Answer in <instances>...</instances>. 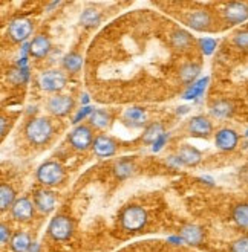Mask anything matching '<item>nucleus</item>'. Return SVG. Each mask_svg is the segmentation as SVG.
Segmentation results:
<instances>
[{
  "label": "nucleus",
  "instance_id": "f257e3e1",
  "mask_svg": "<svg viewBox=\"0 0 248 252\" xmlns=\"http://www.w3.org/2000/svg\"><path fill=\"white\" fill-rule=\"evenodd\" d=\"M25 135L33 145H45L54 135V126L48 118H33L25 126Z\"/></svg>",
  "mask_w": 248,
  "mask_h": 252
},
{
  "label": "nucleus",
  "instance_id": "f03ea898",
  "mask_svg": "<svg viewBox=\"0 0 248 252\" xmlns=\"http://www.w3.org/2000/svg\"><path fill=\"white\" fill-rule=\"evenodd\" d=\"M120 225L127 232H138L147 225V211L140 205H129L120 214Z\"/></svg>",
  "mask_w": 248,
  "mask_h": 252
},
{
  "label": "nucleus",
  "instance_id": "7ed1b4c3",
  "mask_svg": "<svg viewBox=\"0 0 248 252\" xmlns=\"http://www.w3.org/2000/svg\"><path fill=\"white\" fill-rule=\"evenodd\" d=\"M65 177L63 167L55 160H48L37 168V181L43 187H54L60 184Z\"/></svg>",
  "mask_w": 248,
  "mask_h": 252
},
{
  "label": "nucleus",
  "instance_id": "20e7f679",
  "mask_svg": "<svg viewBox=\"0 0 248 252\" xmlns=\"http://www.w3.org/2000/svg\"><path fill=\"white\" fill-rule=\"evenodd\" d=\"M74 234V223L68 216H55L48 225V235L55 242H66Z\"/></svg>",
  "mask_w": 248,
  "mask_h": 252
},
{
  "label": "nucleus",
  "instance_id": "39448f33",
  "mask_svg": "<svg viewBox=\"0 0 248 252\" xmlns=\"http://www.w3.org/2000/svg\"><path fill=\"white\" fill-rule=\"evenodd\" d=\"M66 73L62 70H57V69H51V70H45L40 73L38 77V86L41 91L45 92H52L57 94L63 91L66 87Z\"/></svg>",
  "mask_w": 248,
  "mask_h": 252
},
{
  "label": "nucleus",
  "instance_id": "423d86ee",
  "mask_svg": "<svg viewBox=\"0 0 248 252\" xmlns=\"http://www.w3.org/2000/svg\"><path fill=\"white\" fill-rule=\"evenodd\" d=\"M33 29H34V23L29 19L25 17L14 19L8 25V37L14 43H26L29 35L33 34Z\"/></svg>",
  "mask_w": 248,
  "mask_h": 252
},
{
  "label": "nucleus",
  "instance_id": "0eeeda50",
  "mask_svg": "<svg viewBox=\"0 0 248 252\" xmlns=\"http://www.w3.org/2000/svg\"><path fill=\"white\" fill-rule=\"evenodd\" d=\"M69 144L72 148L78 152H86L94 145V133L91 127L87 126H77L74 130L69 133Z\"/></svg>",
  "mask_w": 248,
  "mask_h": 252
},
{
  "label": "nucleus",
  "instance_id": "6e6552de",
  "mask_svg": "<svg viewBox=\"0 0 248 252\" xmlns=\"http://www.w3.org/2000/svg\"><path fill=\"white\" fill-rule=\"evenodd\" d=\"M222 16L228 25H239L248 20V3L245 2H231L222 9Z\"/></svg>",
  "mask_w": 248,
  "mask_h": 252
},
{
  "label": "nucleus",
  "instance_id": "1a4fd4ad",
  "mask_svg": "<svg viewBox=\"0 0 248 252\" xmlns=\"http://www.w3.org/2000/svg\"><path fill=\"white\" fill-rule=\"evenodd\" d=\"M214 144L222 152H233L239 144V135L236 130L224 127L219 128L214 135Z\"/></svg>",
  "mask_w": 248,
  "mask_h": 252
},
{
  "label": "nucleus",
  "instance_id": "9d476101",
  "mask_svg": "<svg viewBox=\"0 0 248 252\" xmlns=\"http://www.w3.org/2000/svg\"><path fill=\"white\" fill-rule=\"evenodd\" d=\"M187 25L192 29H195V31H199V32L210 31L212 25H213V17H212V14L206 9H196L187 16Z\"/></svg>",
  "mask_w": 248,
  "mask_h": 252
},
{
  "label": "nucleus",
  "instance_id": "9b49d317",
  "mask_svg": "<svg viewBox=\"0 0 248 252\" xmlns=\"http://www.w3.org/2000/svg\"><path fill=\"white\" fill-rule=\"evenodd\" d=\"M72 109H74V99L69 95H55L48 101V110L58 118L66 116Z\"/></svg>",
  "mask_w": 248,
  "mask_h": 252
},
{
  "label": "nucleus",
  "instance_id": "f8f14e48",
  "mask_svg": "<svg viewBox=\"0 0 248 252\" xmlns=\"http://www.w3.org/2000/svg\"><path fill=\"white\" fill-rule=\"evenodd\" d=\"M34 210H35V205L33 203L31 199L20 197L14 202L11 208V216L19 221H29L34 217Z\"/></svg>",
  "mask_w": 248,
  "mask_h": 252
},
{
  "label": "nucleus",
  "instance_id": "ddd939ff",
  "mask_svg": "<svg viewBox=\"0 0 248 252\" xmlns=\"http://www.w3.org/2000/svg\"><path fill=\"white\" fill-rule=\"evenodd\" d=\"M188 130H190L193 136L209 138L213 133V124L207 116L198 115V116H193L190 123H188Z\"/></svg>",
  "mask_w": 248,
  "mask_h": 252
},
{
  "label": "nucleus",
  "instance_id": "4468645a",
  "mask_svg": "<svg viewBox=\"0 0 248 252\" xmlns=\"http://www.w3.org/2000/svg\"><path fill=\"white\" fill-rule=\"evenodd\" d=\"M55 194L49 189H38L34 194V205L41 214H49L55 208Z\"/></svg>",
  "mask_w": 248,
  "mask_h": 252
},
{
  "label": "nucleus",
  "instance_id": "2eb2a0df",
  "mask_svg": "<svg viewBox=\"0 0 248 252\" xmlns=\"http://www.w3.org/2000/svg\"><path fill=\"white\" fill-rule=\"evenodd\" d=\"M52 49V43L45 34H38L29 41V55L34 58H45Z\"/></svg>",
  "mask_w": 248,
  "mask_h": 252
},
{
  "label": "nucleus",
  "instance_id": "dca6fc26",
  "mask_svg": "<svg viewBox=\"0 0 248 252\" xmlns=\"http://www.w3.org/2000/svg\"><path fill=\"white\" fill-rule=\"evenodd\" d=\"M94 153L98 158H109L116 153V144L112 138L106 135H100L94 139Z\"/></svg>",
  "mask_w": 248,
  "mask_h": 252
},
{
  "label": "nucleus",
  "instance_id": "f3484780",
  "mask_svg": "<svg viewBox=\"0 0 248 252\" xmlns=\"http://www.w3.org/2000/svg\"><path fill=\"white\" fill-rule=\"evenodd\" d=\"M178 159L181 160V164L188 165V167H195L202 160V153L198 150V148L192 147V145H182L178 150Z\"/></svg>",
  "mask_w": 248,
  "mask_h": 252
},
{
  "label": "nucleus",
  "instance_id": "a211bd4d",
  "mask_svg": "<svg viewBox=\"0 0 248 252\" xmlns=\"http://www.w3.org/2000/svg\"><path fill=\"white\" fill-rule=\"evenodd\" d=\"M210 113L217 120H228L235 113V104L228 99H217L210 106Z\"/></svg>",
  "mask_w": 248,
  "mask_h": 252
},
{
  "label": "nucleus",
  "instance_id": "6ab92c4d",
  "mask_svg": "<svg viewBox=\"0 0 248 252\" xmlns=\"http://www.w3.org/2000/svg\"><path fill=\"white\" fill-rule=\"evenodd\" d=\"M181 237L185 243L192 246H198L204 242V231L196 225H185L181 229Z\"/></svg>",
  "mask_w": 248,
  "mask_h": 252
},
{
  "label": "nucleus",
  "instance_id": "aec40b11",
  "mask_svg": "<svg viewBox=\"0 0 248 252\" xmlns=\"http://www.w3.org/2000/svg\"><path fill=\"white\" fill-rule=\"evenodd\" d=\"M201 73V66L196 63H187L179 69V78L184 84L192 86L195 81H198V77Z\"/></svg>",
  "mask_w": 248,
  "mask_h": 252
},
{
  "label": "nucleus",
  "instance_id": "412c9836",
  "mask_svg": "<svg viewBox=\"0 0 248 252\" xmlns=\"http://www.w3.org/2000/svg\"><path fill=\"white\" fill-rule=\"evenodd\" d=\"M31 245H33L31 237L26 232H16L9 242V248L12 252H28Z\"/></svg>",
  "mask_w": 248,
  "mask_h": 252
},
{
  "label": "nucleus",
  "instance_id": "4be33fe9",
  "mask_svg": "<svg viewBox=\"0 0 248 252\" xmlns=\"http://www.w3.org/2000/svg\"><path fill=\"white\" fill-rule=\"evenodd\" d=\"M209 81H210L209 77L199 78V80L195 81L192 86H188V87H187V91L184 92L182 98H184V99H198L199 96H202L204 92H206V89H207V86H209Z\"/></svg>",
  "mask_w": 248,
  "mask_h": 252
},
{
  "label": "nucleus",
  "instance_id": "5701e85b",
  "mask_svg": "<svg viewBox=\"0 0 248 252\" xmlns=\"http://www.w3.org/2000/svg\"><path fill=\"white\" fill-rule=\"evenodd\" d=\"M16 191L14 188L8 184H2L0 185V210L6 211L8 208L11 210L14 202H16Z\"/></svg>",
  "mask_w": 248,
  "mask_h": 252
},
{
  "label": "nucleus",
  "instance_id": "b1692460",
  "mask_svg": "<svg viewBox=\"0 0 248 252\" xmlns=\"http://www.w3.org/2000/svg\"><path fill=\"white\" fill-rule=\"evenodd\" d=\"M231 217L241 229L248 231V203H238L233 208Z\"/></svg>",
  "mask_w": 248,
  "mask_h": 252
},
{
  "label": "nucleus",
  "instance_id": "393cba45",
  "mask_svg": "<svg viewBox=\"0 0 248 252\" xmlns=\"http://www.w3.org/2000/svg\"><path fill=\"white\" fill-rule=\"evenodd\" d=\"M164 126L161 123H152L149 124L147 127H145L144 133H142V142L144 144H152L159 138L164 135Z\"/></svg>",
  "mask_w": 248,
  "mask_h": 252
},
{
  "label": "nucleus",
  "instance_id": "a878e982",
  "mask_svg": "<svg viewBox=\"0 0 248 252\" xmlns=\"http://www.w3.org/2000/svg\"><path fill=\"white\" fill-rule=\"evenodd\" d=\"M63 69L68 70L69 73H77L83 67V57L78 52H71L63 58Z\"/></svg>",
  "mask_w": 248,
  "mask_h": 252
},
{
  "label": "nucleus",
  "instance_id": "bb28decb",
  "mask_svg": "<svg viewBox=\"0 0 248 252\" xmlns=\"http://www.w3.org/2000/svg\"><path fill=\"white\" fill-rule=\"evenodd\" d=\"M192 41H193V37L188 34L184 29H178V31H175L172 34V44L177 49H187L192 46Z\"/></svg>",
  "mask_w": 248,
  "mask_h": 252
},
{
  "label": "nucleus",
  "instance_id": "cd10ccee",
  "mask_svg": "<svg viewBox=\"0 0 248 252\" xmlns=\"http://www.w3.org/2000/svg\"><path fill=\"white\" fill-rule=\"evenodd\" d=\"M124 118H126V121L130 123L134 127H140L147 120V115L140 107H130L124 112Z\"/></svg>",
  "mask_w": 248,
  "mask_h": 252
},
{
  "label": "nucleus",
  "instance_id": "c85d7f7f",
  "mask_svg": "<svg viewBox=\"0 0 248 252\" xmlns=\"http://www.w3.org/2000/svg\"><path fill=\"white\" fill-rule=\"evenodd\" d=\"M113 173L118 179H127L135 173V165L134 162H130L129 159H121L120 162H116L113 167Z\"/></svg>",
  "mask_w": 248,
  "mask_h": 252
},
{
  "label": "nucleus",
  "instance_id": "c756f323",
  "mask_svg": "<svg viewBox=\"0 0 248 252\" xmlns=\"http://www.w3.org/2000/svg\"><path fill=\"white\" fill-rule=\"evenodd\" d=\"M109 124H110V115L106 110H101V109L94 110V113L91 115V126L92 127L103 130V128L109 127Z\"/></svg>",
  "mask_w": 248,
  "mask_h": 252
},
{
  "label": "nucleus",
  "instance_id": "7c9ffc66",
  "mask_svg": "<svg viewBox=\"0 0 248 252\" xmlns=\"http://www.w3.org/2000/svg\"><path fill=\"white\" fill-rule=\"evenodd\" d=\"M100 20H101V14H100V11L92 9V8L84 9V11L81 12V16H80V23H81L84 28H94V26H97V25L100 23Z\"/></svg>",
  "mask_w": 248,
  "mask_h": 252
},
{
  "label": "nucleus",
  "instance_id": "2f4dec72",
  "mask_svg": "<svg viewBox=\"0 0 248 252\" xmlns=\"http://www.w3.org/2000/svg\"><path fill=\"white\" fill-rule=\"evenodd\" d=\"M198 43H199V49L204 55H212L217 46V41L212 37H202V38H199Z\"/></svg>",
  "mask_w": 248,
  "mask_h": 252
},
{
  "label": "nucleus",
  "instance_id": "473e14b6",
  "mask_svg": "<svg viewBox=\"0 0 248 252\" xmlns=\"http://www.w3.org/2000/svg\"><path fill=\"white\" fill-rule=\"evenodd\" d=\"M233 43L235 46L242 49V51H248V29H244V31H239L235 38H233Z\"/></svg>",
  "mask_w": 248,
  "mask_h": 252
},
{
  "label": "nucleus",
  "instance_id": "72a5a7b5",
  "mask_svg": "<svg viewBox=\"0 0 248 252\" xmlns=\"http://www.w3.org/2000/svg\"><path fill=\"white\" fill-rule=\"evenodd\" d=\"M230 252H248V235H242L230 245Z\"/></svg>",
  "mask_w": 248,
  "mask_h": 252
},
{
  "label": "nucleus",
  "instance_id": "f704fd0d",
  "mask_svg": "<svg viewBox=\"0 0 248 252\" xmlns=\"http://www.w3.org/2000/svg\"><path fill=\"white\" fill-rule=\"evenodd\" d=\"M94 113V109L91 107V106H83L78 112H77V115L74 116V120H72V124H78V123H81L84 118L87 116V115H92Z\"/></svg>",
  "mask_w": 248,
  "mask_h": 252
},
{
  "label": "nucleus",
  "instance_id": "c9c22d12",
  "mask_svg": "<svg viewBox=\"0 0 248 252\" xmlns=\"http://www.w3.org/2000/svg\"><path fill=\"white\" fill-rule=\"evenodd\" d=\"M12 239V235H11V229L6 223H2L0 225V243L2 245H6L9 243Z\"/></svg>",
  "mask_w": 248,
  "mask_h": 252
},
{
  "label": "nucleus",
  "instance_id": "e433bc0d",
  "mask_svg": "<svg viewBox=\"0 0 248 252\" xmlns=\"http://www.w3.org/2000/svg\"><path fill=\"white\" fill-rule=\"evenodd\" d=\"M167 139H169V135H167V133H164L163 136H159V138L153 142V145H152V152H153V153L161 152V150H163V147H164L166 142H167Z\"/></svg>",
  "mask_w": 248,
  "mask_h": 252
},
{
  "label": "nucleus",
  "instance_id": "4c0bfd02",
  "mask_svg": "<svg viewBox=\"0 0 248 252\" xmlns=\"http://www.w3.org/2000/svg\"><path fill=\"white\" fill-rule=\"evenodd\" d=\"M167 242L170 245H182L184 243V239H182L181 235H170L169 239H167Z\"/></svg>",
  "mask_w": 248,
  "mask_h": 252
},
{
  "label": "nucleus",
  "instance_id": "58836bf2",
  "mask_svg": "<svg viewBox=\"0 0 248 252\" xmlns=\"http://www.w3.org/2000/svg\"><path fill=\"white\" fill-rule=\"evenodd\" d=\"M28 252H40V245L37 242H33V245H31V248H29Z\"/></svg>",
  "mask_w": 248,
  "mask_h": 252
},
{
  "label": "nucleus",
  "instance_id": "ea45409f",
  "mask_svg": "<svg viewBox=\"0 0 248 252\" xmlns=\"http://www.w3.org/2000/svg\"><path fill=\"white\" fill-rule=\"evenodd\" d=\"M2 136H5V133H6V118L5 116H2Z\"/></svg>",
  "mask_w": 248,
  "mask_h": 252
},
{
  "label": "nucleus",
  "instance_id": "a19ab883",
  "mask_svg": "<svg viewBox=\"0 0 248 252\" xmlns=\"http://www.w3.org/2000/svg\"><path fill=\"white\" fill-rule=\"evenodd\" d=\"M187 112H188V107H187V106L178 107V110H177V113H178V115H185Z\"/></svg>",
  "mask_w": 248,
  "mask_h": 252
},
{
  "label": "nucleus",
  "instance_id": "79ce46f5",
  "mask_svg": "<svg viewBox=\"0 0 248 252\" xmlns=\"http://www.w3.org/2000/svg\"><path fill=\"white\" fill-rule=\"evenodd\" d=\"M87 102H89V96H87V95L84 94V95H83V104L87 106Z\"/></svg>",
  "mask_w": 248,
  "mask_h": 252
},
{
  "label": "nucleus",
  "instance_id": "37998d69",
  "mask_svg": "<svg viewBox=\"0 0 248 252\" xmlns=\"http://www.w3.org/2000/svg\"><path fill=\"white\" fill-rule=\"evenodd\" d=\"M245 136H247V138H248V128H247V130H245Z\"/></svg>",
  "mask_w": 248,
  "mask_h": 252
}]
</instances>
